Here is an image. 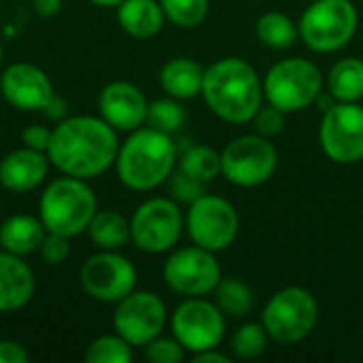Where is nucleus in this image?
<instances>
[{
    "mask_svg": "<svg viewBox=\"0 0 363 363\" xmlns=\"http://www.w3.org/2000/svg\"><path fill=\"white\" fill-rule=\"evenodd\" d=\"M134 359V347L125 342L117 332L98 336L85 351L87 363H130Z\"/></svg>",
    "mask_w": 363,
    "mask_h": 363,
    "instance_id": "nucleus-29",
    "label": "nucleus"
},
{
    "mask_svg": "<svg viewBox=\"0 0 363 363\" xmlns=\"http://www.w3.org/2000/svg\"><path fill=\"white\" fill-rule=\"evenodd\" d=\"M47 230L38 215L15 213L0 223V249L19 257L38 253Z\"/></svg>",
    "mask_w": 363,
    "mask_h": 363,
    "instance_id": "nucleus-20",
    "label": "nucleus"
},
{
    "mask_svg": "<svg viewBox=\"0 0 363 363\" xmlns=\"http://www.w3.org/2000/svg\"><path fill=\"white\" fill-rule=\"evenodd\" d=\"M51 134H53V128L34 123V125L23 128V132H21V143H23V147H30V149H34V151L47 153L49 143H51Z\"/></svg>",
    "mask_w": 363,
    "mask_h": 363,
    "instance_id": "nucleus-36",
    "label": "nucleus"
},
{
    "mask_svg": "<svg viewBox=\"0 0 363 363\" xmlns=\"http://www.w3.org/2000/svg\"><path fill=\"white\" fill-rule=\"evenodd\" d=\"M30 353L17 340H0V363H28Z\"/></svg>",
    "mask_w": 363,
    "mask_h": 363,
    "instance_id": "nucleus-37",
    "label": "nucleus"
},
{
    "mask_svg": "<svg viewBox=\"0 0 363 363\" xmlns=\"http://www.w3.org/2000/svg\"><path fill=\"white\" fill-rule=\"evenodd\" d=\"M200 96L213 115L234 125L249 123L266 100L257 70L242 57H221L204 68Z\"/></svg>",
    "mask_w": 363,
    "mask_h": 363,
    "instance_id": "nucleus-2",
    "label": "nucleus"
},
{
    "mask_svg": "<svg viewBox=\"0 0 363 363\" xmlns=\"http://www.w3.org/2000/svg\"><path fill=\"white\" fill-rule=\"evenodd\" d=\"M40 113H43L49 121L60 123L62 119L68 117V102H66V98H62L60 94H53L51 100L45 104V108H43Z\"/></svg>",
    "mask_w": 363,
    "mask_h": 363,
    "instance_id": "nucleus-38",
    "label": "nucleus"
},
{
    "mask_svg": "<svg viewBox=\"0 0 363 363\" xmlns=\"http://www.w3.org/2000/svg\"><path fill=\"white\" fill-rule=\"evenodd\" d=\"M87 2L94 6H100V9H117L123 0H87Z\"/></svg>",
    "mask_w": 363,
    "mask_h": 363,
    "instance_id": "nucleus-41",
    "label": "nucleus"
},
{
    "mask_svg": "<svg viewBox=\"0 0 363 363\" xmlns=\"http://www.w3.org/2000/svg\"><path fill=\"white\" fill-rule=\"evenodd\" d=\"M83 291L102 304H117L138 285L136 266L119 251H98L81 266Z\"/></svg>",
    "mask_w": 363,
    "mask_h": 363,
    "instance_id": "nucleus-15",
    "label": "nucleus"
},
{
    "mask_svg": "<svg viewBox=\"0 0 363 363\" xmlns=\"http://www.w3.org/2000/svg\"><path fill=\"white\" fill-rule=\"evenodd\" d=\"M319 145L328 160L340 166L363 160V106L359 102H334L323 111Z\"/></svg>",
    "mask_w": 363,
    "mask_h": 363,
    "instance_id": "nucleus-13",
    "label": "nucleus"
},
{
    "mask_svg": "<svg viewBox=\"0 0 363 363\" xmlns=\"http://www.w3.org/2000/svg\"><path fill=\"white\" fill-rule=\"evenodd\" d=\"M168 189H170V198L177 200L179 204H191L196 202L200 196L206 194V183L196 181L194 177L185 174L183 170H174L168 179Z\"/></svg>",
    "mask_w": 363,
    "mask_h": 363,
    "instance_id": "nucleus-33",
    "label": "nucleus"
},
{
    "mask_svg": "<svg viewBox=\"0 0 363 363\" xmlns=\"http://www.w3.org/2000/svg\"><path fill=\"white\" fill-rule=\"evenodd\" d=\"M85 234L98 251H121L128 242H132L130 219L113 208H98Z\"/></svg>",
    "mask_w": 363,
    "mask_h": 363,
    "instance_id": "nucleus-23",
    "label": "nucleus"
},
{
    "mask_svg": "<svg viewBox=\"0 0 363 363\" xmlns=\"http://www.w3.org/2000/svg\"><path fill=\"white\" fill-rule=\"evenodd\" d=\"M264 98L285 115L315 104L325 87L321 68L306 57L279 60L264 77Z\"/></svg>",
    "mask_w": 363,
    "mask_h": 363,
    "instance_id": "nucleus-6",
    "label": "nucleus"
},
{
    "mask_svg": "<svg viewBox=\"0 0 363 363\" xmlns=\"http://www.w3.org/2000/svg\"><path fill=\"white\" fill-rule=\"evenodd\" d=\"M2 60H4V47H2V40H0V68H2Z\"/></svg>",
    "mask_w": 363,
    "mask_h": 363,
    "instance_id": "nucleus-42",
    "label": "nucleus"
},
{
    "mask_svg": "<svg viewBox=\"0 0 363 363\" xmlns=\"http://www.w3.org/2000/svg\"><path fill=\"white\" fill-rule=\"evenodd\" d=\"M185 119H187V113H185L181 100L166 96V98H157V100L149 102L145 125H151V128L172 136L185 125Z\"/></svg>",
    "mask_w": 363,
    "mask_h": 363,
    "instance_id": "nucleus-28",
    "label": "nucleus"
},
{
    "mask_svg": "<svg viewBox=\"0 0 363 363\" xmlns=\"http://www.w3.org/2000/svg\"><path fill=\"white\" fill-rule=\"evenodd\" d=\"M168 319L170 315L166 302L155 291L134 289L130 296L115 304L113 330L134 349H143L153 338L162 336Z\"/></svg>",
    "mask_w": 363,
    "mask_h": 363,
    "instance_id": "nucleus-14",
    "label": "nucleus"
},
{
    "mask_svg": "<svg viewBox=\"0 0 363 363\" xmlns=\"http://www.w3.org/2000/svg\"><path fill=\"white\" fill-rule=\"evenodd\" d=\"M179 149L170 134L143 125L128 134L115 160L117 179L132 191H153L177 170Z\"/></svg>",
    "mask_w": 363,
    "mask_h": 363,
    "instance_id": "nucleus-3",
    "label": "nucleus"
},
{
    "mask_svg": "<svg viewBox=\"0 0 363 363\" xmlns=\"http://www.w3.org/2000/svg\"><path fill=\"white\" fill-rule=\"evenodd\" d=\"M359 13L353 0H313L298 19L300 40L315 53H336L357 34Z\"/></svg>",
    "mask_w": 363,
    "mask_h": 363,
    "instance_id": "nucleus-5",
    "label": "nucleus"
},
{
    "mask_svg": "<svg viewBox=\"0 0 363 363\" xmlns=\"http://www.w3.org/2000/svg\"><path fill=\"white\" fill-rule=\"evenodd\" d=\"M145 359L151 363H181L185 362L187 351L174 336H157L143 347Z\"/></svg>",
    "mask_w": 363,
    "mask_h": 363,
    "instance_id": "nucleus-32",
    "label": "nucleus"
},
{
    "mask_svg": "<svg viewBox=\"0 0 363 363\" xmlns=\"http://www.w3.org/2000/svg\"><path fill=\"white\" fill-rule=\"evenodd\" d=\"M70 251H72L70 238L62 234H53V232H47V236L43 238L38 247V255L47 266H62L70 257Z\"/></svg>",
    "mask_w": 363,
    "mask_h": 363,
    "instance_id": "nucleus-35",
    "label": "nucleus"
},
{
    "mask_svg": "<svg viewBox=\"0 0 363 363\" xmlns=\"http://www.w3.org/2000/svg\"><path fill=\"white\" fill-rule=\"evenodd\" d=\"M32 6L40 17H55L62 11V0H32Z\"/></svg>",
    "mask_w": 363,
    "mask_h": 363,
    "instance_id": "nucleus-39",
    "label": "nucleus"
},
{
    "mask_svg": "<svg viewBox=\"0 0 363 363\" xmlns=\"http://www.w3.org/2000/svg\"><path fill=\"white\" fill-rule=\"evenodd\" d=\"M268 332L262 323H242L230 338V349L236 359H255L264 355L268 345Z\"/></svg>",
    "mask_w": 363,
    "mask_h": 363,
    "instance_id": "nucleus-30",
    "label": "nucleus"
},
{
    "mask_svg": "<svg viewBox=\"0 0 363 363\" xmlns=\"http://www.w3.org/2000/svg\"><path fill=\"white\" fill-rule=\"evenodd\" d=\"M177 168L208 185L221 174V153L208 145H189L185 151L179 153Z\"/></svg>",
    "mask_w": 363,
    "mask_h": 363,
    "instance_id": "nucleus-27",
    "label": "nucleus"
},
{
    "mask_svg": "<svg viewBox=\"0 0 363 363\" xmlns=\"http://www.w3.org/2000/svg\"><path fill=\"white\" fill-rule=\"evenodd\" d=\"M328 91L336 102H362L363 100V60L342 57L328 74Z\"/></svg>",
    "mask_w": 363,
    "mask_h": 363,
    "instance_id": "nucleus-24",
    "label": "nucleus"
},
{
    "mask_svg": "<svg viewBox=\"0 0 363 363\" xmlns=\"http://www.w3.org/2000/svg\"><path fill=\"white\" fill-rule=\"evenodd\" d=\"M319 321V302L306 287H283L270 296L262 311V325L270 340L279 345H298L306 340Z\"/></svg>",
    "mask_w": 363,
    "mask_h": 363,
    "instance_id": "nucleus-7",
    "label": "nucleus"
},
{
    "mask_svg": "<svg viewBox=\"0 0 363 363\" xmlns=\"http://www.w3.org/2000/svg\"><path fill=\"white\" fill-rule=\"evenodd\" d=\"M115 11L119 28L138 40L157 36L166 23L160 0H123Z\"/></svg>",
    "mask_w": 363,
    "mask_h": 363,
    "instance_id": "nucleus-21",
    "label": "nucleus"
},
{
    "mask_svg": "<svg viewBox=\"0 0 363 363\" xmlns=\"http://www.w3.org/2000/svg\"><path fill=\"white\" fill-rule=\"evenodd\" d=\"M225 315L204 298H185L170 315V332L191 355L219 349L225 338Z\"/></svg>",
    "mask_w": 363,
    "mask_h": 363,
    "instance_id": "nucleus-12",
    "label": "nucleus"
},
{
    "mask_svg": "<svg viewBox=\"0 0 363 363\" xmlns=\"http://www.w3.org/2000/svg\"><path fill=\"white\" fill-rule=\"evenodd\" d=\"M98 211V198L89 181L62 174L43 189L38 200V217L47 232L77 238L87 232Z\"/></svg>",
    "mask_w": 363,
    "mask_h": 363,
    "instance_id": "nucleus-4",
    "label": "nucleus"
},
{
    "mask_svg": "<svg viewBox=\"0 0 363 363\" xmlns=\"http://www.w3.org/2000/svg\"><path fill=\"white\" fill-rule=\"evenodd\" d=\"M166 21L177 28H198L204 23L211 0H160Z\"/></svg>",
    "mask_w": 363,
    "mask_h": 363,
    "instance_id": "nucleus-31",
    "label": "nucleus"
},
{
    "mask_svg": "<svg viewBox=\"0 0 363 363\" xmlns=\"http://www.w3.org/2000/svg\"><path fill=\"white\" fill-rule=\"evenodd\" d=\"M191 362H196V363H230L232 359H230L225 353L217 351V349H208V351H202V353H196V355H191Z\"/></svg>",
    "mask_w": 363,
    "mask_h": 363,
    "instance_id": "nucleus-40",
    "label": "nucleus"
},
{
    "mask_svg": "<svg viewBox=\"0 0 363 363\" xmlns=\"http://www.w3.org/2000/svg\"><path fill=\"white\" fill-rule=\"evenodd\" d=\"M213 296H215L213 302L228 319H242L245 315L251 313L255 304L253 289L236 277H221Z\"/></svg>",
    "mask_w": 363,
    "mask_h": 363,
    "instance_id": "nucleus-26",
    "label": "nucleus"
},
{
    "mask_svg": "<svg viewBox=\"0 0 363 363\" xmlns=\"http://www.w3.org/2000/svg\"><path fill=\"white\" fill-rule=\"evenodd\" d=\"M204 68L191 57H172L160 70V85L166 96L177 100H191L202 94Z\"/></svg>",
    "mask_w": 363,
    "mask_h": 363,
    "instance_id": "nucleus-22",
    "label": "nucleus"
},
{
    "mask_svg": "<svg viewBox=\"0 0 363 363\" xmlns=\"http://www.w3.org/2000/svg\"><path fill=\"white\" fill-rule=\"evenodd\" d=\"M49 155L30 147H19L0 160V185L11 194L38 189L49 177Z\"/></svg>",
    "mask_w": 363,
    "mask_h": 363,
    "instance_id": "nucleus-18",
    "label": "nucleus"
},
{
    "mask_svg": "<svg viewBox=\"0 0 363 363\" xmlns=\"http://www.w3.org/2000/svg\"><path fill=\"white\" fill-rule=\"evenodd\" d=\"M2 98L17 111L40 113L55 94L49 74L30 62H15L0 72Z\"/></svg>",
    "mask_w": 363,
    "mask_h": 363,
    "instance_id": "nucleus-16",
    "label": "nucleus"
},
{
    "mask_svg": "<svg viewBox=\"0 0 363 363\" xmlns=\"http://www.w3.org/2000/svg\"><path fill=\"white\" fill-rule=\"evenodd\" d=\"M149 100L130 81H111L98 94V115L117 132H134L147 123Z\"/></svg>",
    "mask_w": 363,
    "mask_h": 363,
    "instance_id": "nucleus-17",
    "label": "nucleus"
},
{
    "mask_svg": "<svg viewBox=\"0 0 363 363\" xmlns=\"http://www.w3.org/2000/svg\"><path fill=\"white\" fill-rule=\"evenodd\" d=\"M255 36L262 45L274 51H285L300 40L298 23L283 11H266L255 21Z\"/></svg>",
    "mask_w": 363,
    "mask_h": 363,
    "instance_id": "nucleus-25",
    "label": "nucleus"
},
{
    "mask_svg": "<svg viewBox=\"0 0 363 363\" xmlns=\"http://www.w3.org/2000/svg\"><path fill=\"white\" fill-rule=\"evenodd\" d=\"M238 230L240 217L236 206L215 194L200 196L185 213V232L191 242L213 253L230 249L238 238Z\"/></svg>",
    "mask_w": 363,
    "mask_h": 363,
    "instance_id": "nucleus-10",
    "label": "nucleus"
},
{
    "mask_svg": "<svg viewBox=\"0 0 363 363\" xmlns=\"http://www.w3.org/2000/svg\"><path fill=\"white\" fill-rule=\"evenodd\" d=\"M279 168L274 143L262 134H245L221 151V174L236 187H259L268 183Z\"/></svg>",
    "mask_w": 363,
    "mask_h": 363,
    "instance_id": "nucleus-9",
    "label": "nucleus"
},
{
    "mask_svg": "<svg viewBox=\"0 0 363 363\" xmlns=\"http://www.w3.org/2000/svg\"><path fill=\"white\" fill-rule=\"evenodd\" d=\"M185 232V215L170 196H153L130 217L132 242L138 251L160 255L172 251Z\"/></svg>",
    "mask_w": 363,
    "mask_h": 363,
    "instance_id": "nucleus-8",
    "label": "nucleus"
},
{
    "mask_svg": "<svg viewBox=\"0 0 363 363\" xmlns=\"http://www.w3.org/2000/svg\"><path fill=\"white\" fill-rule=\"evenodd\" d=\"M36 291L34 270L26 257L0 249V313H17L26 308Z\"/></svg>",
    "mask_w": 363,
    "mask_h": 363,
    "instance_id": "nucleus-19",
    "label": "nucleus"
},
{
    "mask_svg": "<svg viewBox=\"0 0 363 363\" xmlns=\"http://www.w3.org/2000/svg\"><path fill=\"white\" fill-rule=\"evenodd\" d=\"M162 277L172 294L183 298H204L215 291L223 274L217 253L189 245L172 249L164 262Z\"/></svg>",
    "mask_w": 363,
    "mask_h": 363,
    "instance_id": "nucleus-11",
    "label": "nucleus"
},
{
    "mask_svg": "<svg viewBox=\"0 0 363 363\" xmlns=\"http://www.w3.org/2000/svg\"><path fill=\"white\" fill-rule=\"evenodd\" d=\"M119 145V132L100 115H74L53 125L47 155L57 172L94 181L115 168Z\"/></svg>",
    "mask_w": 363,
    "mask_h": 363,
    "instance_id": "nucleus-1",
    "label": "nucleus"
},
{
    "mask_svg": "<svg viewBox=\"0 0 363 363\" xmlns=\"http://www.w3.org/2000/svg\"><path fill=\"white\" fill-rule=\"evenodd\" d=\"M251 123H253V130L257 134H262L266 138H274L285 128V113L272 104H262L257 108V113L253 115Z\"/></svg>",
    "mask_w": 363,
    "mask_h": 363,
    "instance_id": "nucleus-34",
    "label": "nucleus"
}]
</instances>
